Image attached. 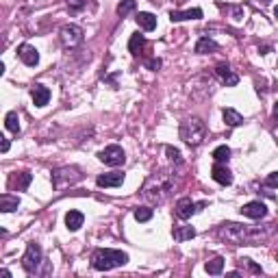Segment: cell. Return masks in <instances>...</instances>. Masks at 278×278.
<instances>
[{
    "label": "cell",
    "mask_w": 278,
    "mask_h": 278,
    "mask_svg": "<svg viewBox=\"0 0 278 278\" xmlns=\"http://www.w3.org/2000/svg\"><path fill=\"white\" fill-rule=\"evenodd\" d=\"M276 230V224H265V226H246L237 222H224L217 228V237L228 241L230 246H257L261 241L270 239Z\"/></svg>",
    "instance_id": "6da1fadb"
},
{
    "label": "cell",
    "mask_w": 278,
    "mask_h": 278,
    "mask_svg": "<svg viewBox=\"0 0 278 278\" xmlns=\"http://www.w3.org/2000/svg\"><path fill=\"white\" fill-rule=\"evenodd\" d=\"M172 191H174L172 176L165 172H159V174H152L146 179L144 187H141V198L148 204H163L165 200L172 196Z\"/></svg>",
    "instance_id": "7a4b0ae2"
},
{
    "label": "cell",
    "mask_w": 278,
    "mask_h": 278,
    "mask_svg": "<svg viewBox=\"0 0 278 278\" xmlns=\"http://www.w3.org/2000/svg\"><path fill=\"white\" fill-rule=\"evenodd\" d=\"M128 263V254L122 250H111V248H98L92 254V265L98 272H109L113 268H122Z\"/></svg>",
    "instance_id": "3957f363"
},
{
    "label": "cell",
    "mask_w": 278,
    "mask_h": 278,
    "mask_svg": "<svg viewBox=\"0 0 278 278\" xmlns=\"http://www.w3.org/2000/svg\"><path fill=\"white\" fill-rule=\"evenodd\" d=\"M181 139L191 148L200 146L206 139V124L200 120V117H187V120L181 124Z\"/></svg>",
    "instance_id": "277c9868"
},
{
    "label": "cell",
    "mask_w": 278,
    "mask_h": 278,
    "mask_svg": "<svg viewBox=\"0 0 278 278\" xmlns=\"http://www.w3.org/2000/svg\"><path fill=\"white\" fill-rule=\"evenodd\" d=\"M81 170L79 168H59L52 172V187L55 189H66L70 185H74V183H79L81 181Z\"/></svg>",
    "instance_id": "5b68a950"
},
{
    "label": "cell",
    "mask_w": 278,
    "mask_h": 278,
    "mask_svg": "<svg viewBox=\"0 0 278 278\" xmlns=\"http://www.w3.org/2000/svg\"><path fill=\"white\" fill-rule=\"evenodd\" d=\"M41 261H44V254H41L39 244H35V241H31V244L26 246L24 257H22V268H24L26 274H37Z\"/></svg>",
    "instance_id": "8992f818"
},
{
    "label": "cell",
    "mask_w": 278,
    "mask_h": 278,
    "mask_svg": "<svg viewBox=\"0 0 278 278\" xmlns=\"http://www.w3.org/2000/svg\"><path fill=\"white\" fill-rule=\"evenodd\" d=\"M59 39H61V44L66 46V48H76L79 44H83L85 35H83V28L81 26L66 24V26L61 28V33H59Z\"/></svg>",
    "instance_id": "52a82bcc"
},
{
    "label": "cell",
    "mask_w": 278,
    "mask_h": 278,
    "mask_svg": "<svg viewBox=\"0 0 278 278\" xmlns=\"http://www.w3.org/2000/svg\"><path fill=\"white\" fill-rule=\"evenodd\" d=\"M98 159L104 165H109V168H117V165H124V161H126V155H124V150L120 146L113 144V146H106L104 150H100Z\"/></svg>",
    "instance_id": "ba28073f"
},
{
    "label": "cell",
    "mask_w": 278,
    "mask_h": 278,
    "mask_svg": "<svg viewBox=\"0 0 278 278\" xmlns=\"http://www.w3.org/2000/svg\"><path fill=\"white\" fill-rule=\"evenodd\" d=\"M200 209H204V202H193L191 198H181L179 202H176V217H181V220H189V217L193 215V213H198Z\"/></svg>",
    "instance_id": "9c48e42d"
},
{
    "label": "cell",
    "mask_w": 278,
    "mask_h": 278,
    "mask_svg": "<svg viewBox=\"0 0 278 278\" xmlns=\"http://www.w3.org/2000/svg\"><path fill=\"white\" fill-rule=\"evenodd\" d=\"M241 215L250 217V220H263L268 215V206L263 202H259V200H254V202H248L241 206Z\"/></svg>",
    "instance_id": "30bf717a"
},
{
    "label": "cell",
    "mask_w": 278,
    "mask_h": 278,
    "mask_svg": "<svg viewBox=\"0 0 278 278\" xmlns=\"http://www.w3.org/2000/svg\"><path fill=\"white\" fill-rule=\"evenodd\" d=\"M17 55H20L22 63H24V66H28V68H35L39 63V52L31 44H22L20 48H17Z\"/></svg>",
    "instance_id": "8fae6325"
},
{
    "label": "cell",
    "mask_w": 278,
    "mask_h": 278,
    "mask_svg": "<svg viewBox=\"0 0 278 278\" xmlns=\"http://www.w3.org/2000/svg\"><path fill=\"white\" fill-rule=\"evenodd\" d=\"M215 74L220 76V79H222V83H224V85H226V87H235V85H237V83H239V76H237V74L233 72V70L228 68V63H217V68H215Z\"/></svg>",
    "instance_id": "7c38bea8"
},
{
    "label": "cell",
    "mask_w": 278,
    "mask_h": 278,
    "mask_svg": "<svg viewBox=\"0 0 278 278\" xmlns=\"http://www.w3.org/2000/svg\"><path fill=\"white\" fill-rule=\"evenodd\" d=\"M211 176H213V181L220 183V185H224V187L233 183V174H230V170L224 163H215V165H213Z\"/></svg>",
    "instance_id": "4fadbf2b"
},
{
    "label": "cell",
    "mask_w": 278,
    "mask_h": 278,
    "mask_svg": "<svg viewBox=\"0 0 278 278\" xmlns=\"http://www.w3.org/2000/svg\"><path fill=\"white\" fill-rule=\"evenodd\" d=\"M124 183V174L122 172H109V174H102L96 179V185L98 187H120Z\"/></svg>",
    "instance_id": "5bb4252c"
},
{
    "label": "cell",
    "mask_w": 278,
    "mask_h": 278,
    "mask_svg": "<svg viewBox=\"0 0 278 278\" xmlns=\"http://www.w3.org/2000/svg\"><path fill=\"white\" fill-rule=\"evenodd\" d=\"M31 96H33V102L35 106H46L48 104V100H50V90L46 85H33V90H31Z\"/></svg>",
    "instance_id": "9a60e30c"
},
{
    "label": "cell",
    "mask_w": 278,
    "mask_h": 278,
    "mask_svg": "<svg viewBox=\"0 0 278 278\" xmlns=\"http://www.w3.org/2000/svg\"><path fill=\"white\" fill-rule=\"evenodd\" d=\"M202 17V9H187V11H172L170 20L172 22H185V20H200Z\"/></svg>",
    "instance_id": "2e32d148"
},
{
    "label": "cell",
    "mask_w": 278,
    "mask_h": 278,
    "mask_svg": "<svg viewBox=\"0 0 278 278\" xmlns=\"http://www.w3.org/2000/svg\"><path fill=\"white\" fill-rule=\"evenodd\" d=\"M83 222H85V215H83L81 211H68L66 213V226H68V230H79L83 226Z\"/></svg>",
    "instance_id": "e0dca14e"
},
{
    "label": "cell",
    "mask_w": 278,
    "mask_h": 278,
    "mask_svg": "<svg viewBox=\"0 0 278 278\" xmlns=\"http://www.w3.org/2000/svg\"><path fill=\"white\" fill-rule=\"evenodd\" d=\"M20 206V198L17 196H11V193H2L0 196V211L2 213H11Z\"/></svg>",
    "instance_id": "ac0fdd59"
},
{
    "label": "cell",
    "mask_w": 278,
    "mask_h": 278,
    "mask_svg": "<svg viewBox=\"0 0 278 278\" xmlns=\"http://www.w3.org/2000/svg\"><path fill=\"white\" fill-rule=\"evenodd\" d=\"M137 24L144 28V31H155L157 28V17L148 11H139L137 13Z\"/></svg>",
    "instance_id": "d6986e66"
},
{
    "label": "cell",
    "mask_w": 278,
    "mask_h": 278,
    "mask_svg": "<svg viewBox=\"0 0 278 278\" xmlns=\"http://www.w3.org/2000/svg\"><path fill=\"white\" fill-rule=\"evenodd\" d=\"M144 46H146V37L144 35H139V33H135L131 37V41H128V50H131L133 57H139L141 50H144Z\"/></svg>",
    "instance_id": "ffe728a7"
},
{
    "label": "cell",
    "mask_w": 278,
    "mask_h": 278,
    "mask_svg": "<svg viewBox=\"0 0 278 278\" xmlns=\"http://www.w3.org/2000/svg\"><path fill=\"white\" fill-rule=\"evenodd\" d=\"M172 235H174L176 241H187V239L196 237V228H191V226H174Z\"/></svg>",
    "instance_id": "44dd1931"
},
{
    "label": "cell",
    "mask_w": 278,
    "mask_h": 278,
    "mask_svg": "<svg viewBox=\"0 0 278 278\" xmlns=\"http://www.w3.org/2000/svg\"><path fill=\"white\" fill-rule=\"evenodd\" d=\"M224 122H226V126L235 128V126H239V124H244V117H241V113L235 109H224Z\"/></svg>",
    "instance_id": "7402d4cb"
},
{
    "label": "cell",
    "mask_w": 278,
    "mask_h": 278,
    "mask_svg": "<svg viewBox=\"0 0 278 278\" xmlns=\"http://www.w3.org/2000/svg\"><path fill=\"white\" fill-rule=\"evenodd\" d=\"M215 50H217V44L211 37L198 39V44H196V52H198V55H206V52H215Z\"/></svg>",
    "instance_id": "603a6c76"
},
{
    "label": "cell",
    "mask_w": 278,
    "mask_h": 278,
    "mask_svg": "<svg viewBox=\"0 0 278 278\" xmlns=\"http://www.w3.org/2000/svg\"><path fill=\"white\" fill-rule=\"evenodd\" d=\"M204 270L209 272L211 276H217V274H222V270H224V259H222V257H213L211 261H206Z\"/></svg>",
    "instance_id": "cb8c5ba5"
},
{
    "label": "cell",
    "mask_w": 278,
    "mask_h": 278,
    "mask_svg": "<svg viewBox=\"0 0 278 278\" xmlns=\"http://www.w3.org/2000/svg\"><path fill=\"white\" fill-rule=\"evenodd\" d=\"M4 126H7V131L11 133H20V117H17L15 111H9L7 117H4Z\"/></svg>",
    "instance_id": "d4e9b609"
},
{
    "label": "cell",
    "mask_w": 278,
    "mask_h": 278,
    "mask_svg": "<svg viewBox=\"0 0 278 278\" xmlns=\"http://www.w3.org/2000/svg\"><path fill=\"white\" fill-rule=\"evenodd\" d=\"M213 159H215V163H226L230 159V148L228 146H217L215 150H213Z\"/></svg>",
    "instance_id": "484cf974"
},
{
    "label": "cell",
    "mask_w": 278,
    "mask_h": 278,
    "mask_svg": "<svg viewBox=\"0 0 278 278\" xmlns=\"http://www.w3.org/2000/svg\"><path fill=\"white\" fill-rule=\"evenodd\" d=\"M135 7H137V2L135 0H122L120 4H117V15H122V17H126L131 11H135Z\"/></svg>",
    "instance_id": "4316f807"
},
{
    "label": "cell",
    "mask_w": 278,
    "mask_h": 278,
    "mask_svg": "<svg viewBox=\"0 0 278 278\" xmlns=\"http://www.w3.org/2000/svg\"><path fill=\"white\" fill-rule=\"evenodd\" d=\"M31 172H22V174H17V179L13 181L15 185H17V189H20V191H26L28 189V185H31Z\"/></svg>",
    "instance_id": "83f0119b"
},
{
    "label": "cell",
    "mask_w": 278,
    "mask_h": 278,
    "mask_svg": "<svg viewBox=\"0 0 278 278\" xmlns=\"http://www.w3.org/2000/svg\"><path fill=\"white\" fill-rule=\"evenodd\" d=\"M165 155H168V159L172 161L174 165H183V157H181V150L174 146H165Z\"/></svg>",
    "instance_id": "f1b7e54d"
},
{
    "label": "cell",
    "mask_w": 278,
    "mask_h": 278,
    "mask_svg": "<svg viewBox=\"0 0 278 278\" xmlns=\"http://www.w3.org/2000/svg\"><path fill=\"white\" fill-rule=\"evenodd\" d=\"M135 220H137V222L152 220V209H150V206H139V209H135Z\"/></svg>",
    "instance_id": "f546056e"
},
{
    "label": "cell",
    "mask_w": 278,
    "mask_h": 278,
    "mask_svg": "<svg viewBox=\"0 0 278 278\" xmlns=\"http://www.w3.org/2000/svg\"><path fill=\"white\" fill-rule=\"evenodd\" d=\"M241 265H246L250 272H254V274H263V268L261 265H257V263H252L250 259H241Z\"/></svg>",
    "instance_id": "4dcf8cb0"
},
{
    "label": "cell",
    "mask_w": 278,
    "mask_h": 278,
    "mask_svg": "<svg viewBox=\"0 0 278 278\" xmlns=\"http://www.w3.org/2000/svg\"><path fill=\"white\" fill-rule=\"evenodd\" d=\"M66 4H68V7L72 9V11H81V9L87 4V0H66Z\"/></svg>",
    "instance_id": "1f68e13d"
},
{
    "label": "cell",
    "mask_w": 278,
    "mask_h": 278,
    "mask_svg": "<svg viewBox=\"0 0 278 278\" xmlns=\"http://www.w3.org/2000/svg\"><path fill=\"white\" fill-rule=\"evenodd\" d=\"M265 185L268 187H278V172H272L268 179H265Z\"/></svg>",
    "instance_id": "d6a6232c"
},
{
    "label": "cell",
    "mask_w": 278,
    "mask_h": 278,
    "mask_svg": "<svg viewBox=\"0 0 278 278\" xmlns=\"http://www.w3.org/2000/svg\"><path fill=\"white\" fill-rule=\"evenodd\" d=\"M146 66H148V70H159L161 68V59H148Z\"/></svg>",
    "instance_id": "836d02e7"
},
{
    "label": "cell",
    "mask_w": 278,
    "mask_h": 278,
    "mask_svg": "<svg viewBox=\"0 0 278 278\" xmlns=\"http://www.w3.org/2000/svg\"><path fill=\"white\" fill-rule=\"evenodd\" d=\"M241 15H244V9H241V7H235V9H233V20H237V22H239V20H241Z\"/></svg>",
    "instance_id": "e575fe53"
},
{
    "label": "cell",
    "mask_w": 278,
    "mask_h": 278,
    "mask_svg": "<svg viewBox=\"0 0 278 278\" xmlns=\"http://www.w3.org/2000/svg\"><path fill=\"white\" fill-rule=\"evenodd\" d=\"M272 117H274V122L278 124V102L274 104V111H272Z\"/></svg>",
    "instance_id": "d590c367"
},
{
    "label": "cell",
    "mask_w": 278,
    "mask_h": 278,
    "mask_svg": "<svg viewBox=\"0 0 278 278\" xmlns=\"http://www.w3.org/2000/svg\"><path fill=\"white\" fill-rule=\"evenodd\" d=\"M7 150H9V139L2 137V152H7Z\"/></svg>",
    "instance_id": "8d00e7d4"
},
{
    "label": "cell",
    "mask_w": 278,
    "mask_h": 278,
    "mask_svg": "<svg viewBox=\"0 0 278 278\" xmlns=\"http://www.w3.org/2000/svg\"><path fill=\"white\" fill-rule=\"evenodd\" d=\"M259 2H263V4H270V2H272V0H259Z\"/></svg>",
    "instance_id": "74e56055"
},
{
    "label": "cell",
    "mask_w": 278,
    "mask_h": 278,
    "mask_svg": "<svg viewBox=\"0 0 278 278\" xmlns=\"http://www.w3.org/2000/svg\"><path fill=\"white\" fill-rule=\"evenodd\" d=\"M274 15H276V17H278V7H276V9H274Z\"/></svg>",
    "instance_id": "f35d334b"
}]
</instances>
